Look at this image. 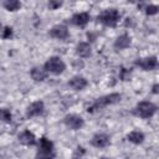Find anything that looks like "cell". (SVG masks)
I'll list each match as a JSON object with an SVG mask.
<instances>
[{"label": "cell", "instance_id": "6da1fadb", "mask_svg": "<svg viewBox=\"0 0 159 159\" xmlns=\"http://www.w3.org/2000/svg\"><path fill=\"white\" fill-rule=\"evenodd\" d=\"M120 98H122V96H120L119 93H111V94L102 96V97L97 98V99L87 108V111H88L89 113H93V112H96V111H98V109H102V108L109 106V104L118 103V102L120 101Z\"/></svg>", "mask_w": 159, "mask_h": 159}, {"label": "cell", "instance_id": "44dd1931", "mask_svg": "<svg viewBox=\"0 0 159 159\" xmlns=\"http://www.w3.org/2000/svg\"><path fill=\"white\" fill-rule=\"evenodd\" d=\"M158 12V6L157 5H148L145 6V14L147 15H155Z\"/></svg>", "mask_w": 159, "mask_h": 159}, {"label": "cell", "instance_id": "d6986e66", "mask_svg": "<svg viewBox=\"0 0 159 159\" xmlns=\"http://www.w3.org/2000/svg\"><path fill=\"white\" fill-rule=\"evenodd\" d=\"M11 119H12L11 112L7 108H0V120L9 123V122H11Z\"/></svg>", "mask_w": 159, "mask_h": 159}, {"label": "cell", "instance_id": "9a60e30c", "mask_svg": "<svg viewBox=\"0 0 159 159\" xmlns=\"http://www.w3.org/2000/svg\"><path fill=\"white\" fill-rule=\"evenodd\" d=\"M30 75L32 77L34 81L36 82H41L46 78L47 76V72L45 71V68H41V67H32L31 71H30Z\"/></svg>", "mask_w": 159, "mask_h": 159}, {"label": "cell", "instance_id": "7c38bea8", "mask_svg": "<svg viewBox=\"0 0 159 159\" xmlns=\"http://www.w3.org/2000/svg\"><path fill=\"white\" fill-rule=\"evenodd\" d=\"M89 21V14L88 12H78V14H75L71 19V22L76 26H86Z\"/></svg>", "mask_w": 159, "mask_h": 159}, {"label": "cell", "instance_id": "e0dca14e", "mask_svg": "<svg viewBox=\"0 0 159 159\" xmlns=\"http://www.w3.org/2000/svg\"><path fill=\"white\" fill-rule=\"evenodd\" d=\"M55 158V150L53 149H43L39 148L36 159H53Z\"/></svg>", "mask_w": 159, "mask_h": 159}, {"label": "cell", "instance_id": "8992f818", "mask_svg": "<svg viewBox=\"0 0 159 159\" xmlns=\"http://www.w3.org/2000/svg\"><path fill=\"white\" fill-rule=\"evenodd\" d=\"M135 66L140 67L143 71H153L158 66V60L155 56H149L145 58H138L135 61Z\"/></svg>", "mask_w": 159, "mask_h": 159}, {"label": "cell", "instance_id": "ba28073f", "mask_svg": "<svg viewBox=\"0 0 159 159\" xmlns=\"http://www.w3.org/2000/svg\"><path fill=\"white\" fill-rule=\"evenodd\" d=\"M109 143H111V138L104 133H98L93 135V138L91 139V144L96 148H106L109 145Z\"/></svg>", "mask_w": 159, "mask_h": 159}, {"label": "cell", "instance_id": "cb8c5ba5", "mask_svg": "<svg viewBox=\"0 0 159 159\" xmlns=\"http://www.w3.org/2000/svg\"><path fill=\"white\" fill-rule=\"evenodd\" d=\"M153 93H158V84L153 86Z\"/></svg>", "mask_w": 159, "mask_h": 159}, {"label": "cell", "instance_id": "d4e9b609", "mask_svg": "<svg viewBox=\"0 0 159 159\" xmlns=\"http://www.w3.org/2000/svg\"><path fill=\"white\" fill-rule=\"evenodd\" d=\"M73 159H83V158H81V157H80V158H78V157H76V158H73Z\"/></svg>", "mask_w": 159, "mask_h": 159}, {"label": "cell", "instance_id": "5bb4252c", "mask_svg": "<svg viewBox=\"0 0 159 159\" xmlns=\"http://www.w3.org/2000/svg\"><path fill=\"white\" fill-rule=\"evenodd\" d=\"M91 52H92V48H91V45L88 42H80L76 47V53L80 57H84V58L89 57Z\"/></svg>", "mask_w": 159, "mask_h": 159}, {"label": "cell", "instance_id": "4316f807", "mask_svg": "<svg viewBox=\"0 0 159 159\" xmlns=\"http://www.w3.org/2000/svg\"><path fill=\"white\" fill-rule=\"evenodd\" d=\"M0 30H1V24H0Z\"/></svg>", "mask_w": 159, "mask_h": 159}, {"label": "cell", "instance_id": "8fae6325", "mask_svg": "<svg viewBox=\"0 0 159 159\" xmlns=\"http://www.w3.org/2000/svg\"><path fill=\"white\" fill-rule=\"evenodd\" d=\"M19 142L24 145H35L36 144V137L30 130H24L19 134Z\"/></svg>", "mask_w": 159, "mask_h": 159}, {"label": "cell", "instance_id": "ac0fdd59", "mask_svg": "<svg viewBox=\"0 0 159 159\" xmlns=\"http://www.w3.org/2000/svg\"><path fill=\"white\" fill-rule=\"evenodd\" d=\"M2 5L7 11H16L21 7V2L17 0H6V1H4Z\"/></svg>", "mask_w": 159, "mask_h": 159}, {"label": "cell", "instance_id": "277c9868", "mask_svg": "<svg viewBox=\"0 0 159 159\" xmlns=\"http://www.w3.org/2000/svg\"><path fill=\"white\" fill-rule=\"evenodd\" d=\"M43 68H45V71L48 72V73H52V75H61V73L66 70V65H65V62H63L60 57L52 56V57H50V58L46 61Z\"/></svg>", "mask_w": 159, "mask_h": 159}, {"label": "cell", "instance_id": "5b68a950", "mask_svg": "<svg viewBox=\"0 0 159 159\" xmlns=\"http://www.w3.org/2000/svg\"><path fill=\"white\" fill-rule=\"evenodd\" d=\"M63 123L66 124V127H68L70 129H73V130H77V129H81L84 124V120L81 116H77V114H67L65 118H63Z\"/></svg>", "mask_w": 159, "mask_h": 159}, {"label": "cell", "instance_id": "603a6c76", "mask_svg": "<svg viewBox=\"0 0 159 159\" xmlns=\"http://www.w3.org/2000/svg\"><path fill=\"white\" fill-rule=\"evenodd\" d=\"M62 5V2H55V1H50L48 2V6L51 7V9H56V7H60Z\"/></svg>", "mask_w": 159, "mask_h": 159}, {"label": "cell", "instance_id": "4fadbf2b", "mask_svg": "<svg viewBox=\"0 0 159 159\" xmlns=\"http://www.w3.org/2000/svg\"><path fill=\"white\" fill-rule=\"evenodd\" d=\"M130 42H132L130 36L127 34H123L119 37H117V40L114 41V48L116 50H124V48L130 46Z\"/></svg>", "mask_w": 159, "mask_h": 159}, {"label": "cell", "instance_id": "3957f363", "mask_svg": "<svg viewBox=\"0 0 159 159\" xmlns=\"http://www.w3.org/2000/svg\"><path fill=\"white\" fill-rule=\"evenodd\" d=\"M133 113L140 118H152L155 113H157V106L153 102L149 101H143L140 103L137 104V107L134 108Z\"/></svg>", "mask_w": 159, "mask_h": 159}, {"label": "cell", "instance_id": "2e32d148", "mask_svg": "<svg viewBox=\"0 0 159 159\" xmlns=\"http://www.w3.org/2000/svg\"><path fill=\"white\" fill-rule=\"evenodd\" d=\"M127 139H128L130 143L140 144V143H143V140H144V134H143L142 132H139V130H133V132L128 133Z\"/></svg>", "mask_w": 159, "mask_h": 159}, {"label": "cell", "instance_id": "7402d4cb", "mask_svg": "<svg viewBox=\"0 0 159 159\" xmlns=\"http://www.w3.org/2000/svg\"><path fill=\"white\" fill-rule=\"evenodd\" d=\"M129 77H130V71H128V70H125V68H122V71H120V80L128 81Z\"/></svg>", "mask_w": 159, "mask_h": 159}, {"label": "cell", "instance_id": "484cf974", "mask_svg": "<svg viewBox=\"0 0 159 159\" xmlns=\"http://www.w3.org/2000/svg\"><path fill=\"white\" fill-rule=\"evenodd\" d=\"M101 159H108V158H101Z\"/></svg>", "mask_w": 159, "mask_h": 159}, {"label": "cell", "instance_id": "52a82bcc", "mask_svg": "<svg viewBox=\"0 0 159 159\" xmlns=\"http://www.w3.org/2000/svg\"><path fill=\"white\" fill-rule=\"evenodd\" d=\"M45 111V104L42 101H36L34 103H31L27 109H26V117L27 118H32V117H36V116H40Z\"/></svg>", "mask_w": 159, "mask_h": 159}, {"label": "cell", "instance_id": "9c48e42d", "mask_svg": "<svg viewBox=\"0 0 159 159\" xmlns=\"http://www.w3.org/2000/svg\"><path fill=\"white\" fill-rule=\"evenodd\" d=\"M50 36L53 39H57V40H66L70 36V34H68V30L66 26L56 25L50 30Z\"/></svg>", "mask_w": 159, "mask_h": 159}, {"label": "cell", "instance_id": "ffe728a7", "mask_svg": "<svg viewBox=\"0 0 159 159\" xmlns=\"http://www.w3.org/2000/svg\"><path fill=\"white\" fill-rule=\"evenodd\" d=\"M1 37L2 39H10V37H12V29L9 27V26H6L4 30H1Z\"/></svg>", "mask_w": 159, "mask_h": 159}, {"label": "cell", "instance_id": "30bf717a", "mask_svg": "<svg viewBox=\"0 0 159 159\" xmlns=\"http://www.w3.org/2000/svg\"><path fill=\"white\" fill-rule=\"evenodd\" d=\"M68 86L75 91H82L87 86V80L82 76H75L68 81Z\"/></svg>", "mask_w": 159, "mask_h": 159}, {"label": "cell", "instance_id": "7a4b0ae2", "mask_svg": "<svg viewBox=\"0 0 159 159\" xmlns=\"http://www.w3.org/2000/svg\"><path fill=\"white\" fill-rule=\"evenodd\" d=\"M119 19H120V14L116 9H107L101 15L97 16L98 22H101L106 26H109V27H114L118 24Z\"/></svg>", "mask_w": 159, "mask_h": 159}]
</instances>
